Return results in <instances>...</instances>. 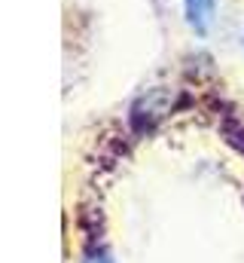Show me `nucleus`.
<instances>
[{"mask_svg": "<svg viewBox=\"0 0 244 263\" xmlns=\"http://www.w3.org/2000/svg\"><path fill=\"white\" fill-rule=\"evenodd\" d=\"M183 9H186V18L195 31H208L214 22L217 0H183Z\"/></svg>", "mask_w": 244, "mask_h": 263, "instance_id": "1", "label": "nucleus"}]
</instances>
